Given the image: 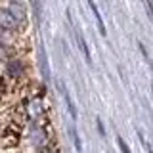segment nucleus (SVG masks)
Segmentation results:
<instances>
[{"label": "nucleus", "instance_id": "obj_1", "mask_svg": "<svg viewBox=\"0 0 153 153\" xmlns=\"http://www.w3.org/2000/svg\"><path fill=\"white\" fill-rule=\"evenodd\" d=\"M19 19L12 13L10 8H0V29L4 31H13V29L19 27Z\"/></svg>", "mask_w": 153, "mask_h": 153}, {"label": "nucleus", "instance_id": "obj_2", "mask_svg": "<svg viewBox=\"0 0 153 153\" xmlns=\"http://www.w3.org/2000/svg\"><path fill=\"white\" fill-rule=\"evenodd\" d=\"M88 2V6H90V10H92V13H94V17H96V23H98V29H100V35L102 36H107V31H105V25H103V19H102V16H100V10H98V6H96V2L94 0H86Z\"/></svg>", "mask_w": 153, "mask_h": 153}, {"label": "nucleus", "instance_id": "obj_3", "mask_svg": "<svg viewBox=\"0 0 153 153\" xmlns=\"http://www.w3.org/2000/svg\"><path fill=\"white\" fill-rule=\"evenodd\" d=\"M23 73V67L19 61H8V65H6V75L10 76L12 80H17L19 76H21Z\"/></svg>", "mask_w": 153, "mask_h": 153}, {"label": "nucleus", "instance_id": "obj_4", "mask_svg": "<svg viewBox=\"0 0 153 153\" xmlns=\"http://www.w3.org/2000/svg\"><path fill=\"white\" fill-rule=\"evenodd\" d=\"M75 36H76V42H79V46H80V50H82V54H84V59H86V63H88V65H92V57H90V50H88V44H86V40H84L82 33L75 31Z\"/></svg>", "mask_w": 153, "mask_h": 153}, {"label": "nucleus", "instance_id": "obj_5", "mask_svg": "<svg viewBox=\"0 0 153 153\" xmlns=\"http://www.w3.org/2000/svg\"><path fill=\"white\" fill-rule=\"evenodd\" d=\"M63 98H65V103H67V109H69L71 119H73V121H76V109H75L73 100H71V96H69V92H67V90H63Z\"/></svg>", "mask_w": 153, "mask_h": 153}, {"label": "nucleus", "instance_id": "obj_6", "mask_svg": "<svg viewBox=\"0 0 153 153\" xmlns=\"http://www.w3.org/2000/svg\"><path fill=\"white\" fill-rule=\"evenodd\" d=\"M71 136H73V143H75V147H76V151H82V143H80V138H79V134H76L75 128H71Z\"/></svg>", "mask_w": 153, "mask_h": 153}, {"label": "nucleus", "instance_id": "obj_7", "mask_svg": "<svg viewBox=\"0 0 153 153\" xmlns=\"http://www.w3.org/2000/svg\"><path fill=\"white\" fill-rule=\"evenodd\" d=\"M8 57H10V50H8V46L0 42V61H6Z\"/></svg>", "mask_w": 153, "mask_h": 153}, {"label": "nucleus", "instance_id": "obj_8", "mask_svg": "<svg viewBox=\"0 0 153 153\" xmlns=\"http://www.w3.org/2000/svg\"><path fill=\"white\" fill-rule=\"evenodd\" d=\"M117 143H119V147H121V151H123V153H132V151H130V147L126 146V142H124L121 136H117Z\"/></svg>", "mask_w": 153, "mask_h": 153}, {"label": "nucleus", "instance_id": "obj_9", "mask_svg": "<svg viewBox=\"0 0 153 153\" xmlns=\"http://www.w3.org/2000/svg\"><path fill=\"white\" fill-rule=\"evenodd\" d=\"M138 136H140V140H142V143H143V147L147 149V153H153V149L149 147V143H147V142H146V138H143V134H142V132H138Z\"/></svg>", "mask_w": 153, "mask_h": 153}, {"label": "nucleus", "instance_id": "obj_10", "mask_svg": "<svg viewBox=\"0 0 153 153\" xmlns=\"http://www.w3.org/2000/svg\"><path fill=\"white\" fill-rule=\"evenodd\" d=\"M96 123H98V130H100V134H102V136H103V134H105V130H103V124H102V119H98V121H96Z\"/></svg>", "mask_w": 153, "mask_h": 153}, {"label": "nucleus", "instance_id": "obj_11", "mask_svg": "<svg viewBox=\"0 0 153 153\" xmlns=\"http://www.w3.org/2000/svg\"><path fill=\"white\" fill-rule=\"evenodd\" d=\"M10 2H12V4H16V2H19V0H10Z\"/></svg>", "mask_w": 153, "mask_h": 153}]
</instances>
